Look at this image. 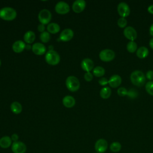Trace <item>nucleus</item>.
<instances>
[{
    "mask_svg": "<svg viewBox=\"0 0 153 153\" xmlns=\"http://www.w3.org/2000/svg\"><path fill=\"white\" fill-rule=\"evenodd\" d=\"M66 85L71 91H76L80 87L79 79L75 76H69L66 79Z\"/></svg>",
    "mask_w": 153,
    "mask_h": 153,
    "instance_id": "3",
    "label": "nucleus"
},
{
    "mask_svg": "<svg viewBox=\"0 0 153 153\" xmlns=\"http://www.w3.org/2000/svg\"><path fill=\"white\" fill-rule=\"evenodd\" d=\"M86 6V2L84 0H76L72 4V10L75 13H79L84 11Z\"/></svg>",
    "mask_w": 153,
    "mask_h": 153,
    "instance_id": "12",
    "label": "nucleus"
},
{
    "mask_svg": "<svg viewBox=\"0 0 153 153\" xmlns=\"http://www.w3.org/2000/svg\"><path fill=\"white\" fill-rule=\"evenodd\" d=\"M127 96L130 98H135L137 96V92L134 89H131L128 91Z\"/></svg>",
    "mask_w": 153,
    "mask_h": 153,
    "instance_id": "32",
    "label": "nucleus"
},
{
    "mask_svg": "<svg viewBox=\"0 0 153 153\" xmlns=\"http://www.w3.org/2000/svg\"><path fill=\"white\" fill-rule=\"evenodd\" d=\"M11 111L15 114H19L22 111V105L18 102H14L10 106Z\"/></svg>",
    "mask_w": 153,
    "mask_h": 153,
    "instance_id": "23",
    "label": "nucleus"
},
{
    "mask_svg": "<svg viewBox=\"0 0 153 153\" xmlns=\"http://www.w3.org/2000/svg\"><path fill=\"white\" fill-rule=\"evenodd\" d=\"M1 60H0V66H1Z\"/></svg>",
    "mask_w": 153,
    "mask_h": 153,
    "instance_id": "42",
    "label": "nucleus"
},
{
    "mask_svg": "<svg viewBox=\"0 0 153 153\" xmlns=\"http://www.w3.org/2000/svg\"><path fill=\"white\" fill-rule=\"evenodd\" d=\"M11 139L13 142H17L18 141V139H19V136L16 133H14L11 135Z\"/></svg>",
    "mask_w": 153,
    "mask_h": 153,
    "instance_id": "37",
    "label": "nucleus"
},
{
    "mask_svg": "<svg viewBox=\"0 0 153 153\" xmlns=\"http://www.w3.org/2000/svg\"><path fill=\"white\" fill-rule=\"evenodd\" d=\"M111 94V90L108 87L102 88L100 91V96L103 99H108Z\"/></svg>",
    "mask_w": 153,
    "mask_h": 153,
    "instance_id": "24",
    "label": "nucleus"
},
{
    "mask_svg": "<svg viewBox=\"0 0 153 153\" xmlns=\"http://www.w3.org/2000/svg\"><path fill=\"white\" fill-rule=\"evenodd\" d=\"M145 90L148 94L153 96V81H150L146 82L145 85Z\"/></svg>",
    "mask_w": 153,
    "mask_h": 153,
    "instance_id": "29",
    "label": "nucleus"
},
{
    "mask_svg": "<svg viewBox=\"0 0 153 153\" xmlns=\"http://www.w3.org/2000/svg\"><path fill=\"white\" fill-rule=\"evenodd\" d=\"M69 5L63 1L57 2L55 6V11L59 14H66L69 12Z\"/></svg>",
    "mask_w": 153,
    "mask_h": 153,
    "instance_id": "10",
    "label": "nucleus"
},
{
    "mask_svg": "<svg viewBox=\"0 0 153 153\" xmlns=\"http://www.w3.org/2000/svg\"><path fill=\"white\" fill-rule=\"evenodd\" d=\"M26 145L21 141L13 142L11 145V150L14 153H25Z\"/></svg>",
    "mask_w": 153,
    "mask_h": 153,
    "instance_id": "9",
    "label": "nucleus"
},
{
    "mask_svg": "<svg viewBox=\"0 0 153 153\" xmlns=\"http://www.w3.org/2000/svg\"><path fill=\"white\" fill-rule=\"evenodd\" d=\"M60 26L56 23H50L47 25V29L48 30V32L53 34L57 33L60 30Z\"/></svg>",
    "mask_w": 153,
    "mask_h": 153,
    "instance_id": "22",
    "label": "nucleus"
},
{
    "mask_svg": "<svg viewBox=\"0 0 153 153\" xmlns=\"http://www.w3.org/2000/svg\"><path fill=\"white\" fill-rule=\"evenodd\" d=\"M130 80L134 85L141 87L145 83L146 77L143 72L139 70H136L131 72Z\"/></svg>",
    "mask_w": 153,
    "mask_h": 153,
    "instance_id": "1",
    "label": "nucleus"
},
{
    "mask_svg": "<svg viewBox=\"0 0 153 153\" xmlns=\"http://www.w3.org/2000/svg\"><path fill=\"white\" fill-rule=\"evenodd\" d=\"M121 78L119 75H112L109 79L108 80V84L112 88H117L118 87L121 83Z\"/></svg>",
    "mask_w": 153,
    "mask_h": 153,
    "instance_id": "16",
    "label": "nucleus"
},
{
    "mask_svg": "<svg viewBox=\"0 0 153 153\" xmlns=\"http://www.w3.org/2000/svg\"><path fill=\"white\" fill-rule=\"evenodd\" d=\"M121 149V145L118 142H114L110 145V150L113 152H118Z\"/></svg>",
    "mask_w": 153,
    "mask_h": 153,
    "instance_id": "26",
    "label": "nucleus"
},
{
    "mask_svg": "<svg viewBox=\"0 0 153 153\" xmlns=\"http://www.w3.org/2000/svg\"><path fill=\"white\" fill-rule=\"evenodd\" d=\"M108 146V142L105 139H99L95 143L94 149L97 153H104L107 150Z\"/></svg>",
    "mask_w": 153,
    "mask_h": 153,
    "instance_id": "8",
    "label": "nucleus"
},
{
    "mask_svg": "<svg viewBox=\"0 0 153 153\" xmlns=\"http://www.w3.org/2000/svg\"><path fill=\"white\" fill-rule=\"evenodd\" d=\"M146 78L149 79L150 81L153 80V71H151V70L148 71L146 72Z\"/></svg>",
    "mask_w": 153,
    "mask_h": 153,
    "instance_id": "35",
    "label": "nucleus"
},
{
    "mask_svg": "<svg viewBox=\"0 0 153 153\" xmlns=\"http://www.w3.org/2000/svg\"><path fill=\"white\" fill-rule=\"evenodd\" d=\"M127 21L124 17H120L117 21L118 26L121 28L124 27L127 25Z\"/></svg>",
    "mask_w": 153,
    "mask_h": 153,
    "instance_id": "30",
    "label": "nucleus"
},
{
    "mask_svg": "<svg viewBox=\"0 0 153 153\" xmlns=\"http://www.w3.org/2000/svg\"><path fill=\"white\" fill-rule=\"evenodd\" d=\"M32 50L33 53L36 55H42L45 54L46 51V48L43 44L36 42L33 44L32 47Z\"/></svg>",
    "mask_w": 153,
    "mask_h": 153,
    "instance_id": "14",
    "label": "nucleus"
},
{
    "mask_svg": "<svg viewBox=\"0 0 153 153\" xmlns=\"http://www.w3.org/2000/svg\"><path fill=\"white\" fill-rule=\"evenodd\" d=\"M12 145V140L10 137L5 136L0 139V147L3 149L9 148Z\"/></svg>",
    "mask_w": 153,
    "mask_h": 153,
    "instance_id": "18",
    "label": "nucleus"
},
{
    "mask_svg": "<svg viewBox=\"0 0 153 153\" xmlns=\"http://www.w3.org/2000/svg\"><path fill=\"white\" fill-rule=\"evenodd\" d=\"M99 84L101 85H106V84H108V80L106 78H105V77H102L100 78L99 79Z\"/></svg>",
    "mask_w": 153,
    "mask_h": 153,
    "instance_id": "34",
    "label": "nucleus"
},
{
    "mask_svg": "<svg viewBox=\"0 0 153 153\" xmlns=\"http://www.w3.org/2000/svg\"><path fill=\"white\" fill-rule=\"evenodd\" d=\"M44 30H45V25H43V24H39L38 26V30L40 32H44Z\"/></svg>",
    "mask_w": 153,
    "mask_h": 153,
    "instance_id": "36",
    "label": "nucleus"
},
{
    "mask_svg": "<svg viewBox=\"0 0 153 153\" xmlns=\"http://www.w3.org/2000/svg\"><path fill=\"white\" fill-rule=\"evenodd\" d=\"M149 46H150V47L152 48V49H153V38H151V39H150V41H149Z\"/></svg>",
    "mask_w": 153,
    "mask_h": 153,
    "instance_id": "40",
    "label": "nucleus"
},
{
    "mask_svg": "<svg viewBox=\"0 0 153 153\" xmlns=\"http://www.w3.org/2000/svg\"><path fill=\"white\" fill-rule=\"evenodd\" d=\"M63 104L66 108H72L75 104V100L74 97L71 96H66L63 99Z\"/></svg>",
    "mask_w": 153,
    "mask_h": 153,
    "instance_id": "19",
    "label": "nucleus"
},
{
    "mask_svg": "<svg viewBox=\"0 0 153 153\" xmlns=\"http://www.w3.org/2000/svg\"><path fill=\"white\" fill-rule=\"evenodd\" d=\"M46 62L50 65H56L60 60L59 54L54 50H48L45 56Z\"/></svg>",
    "mask_w": 153,
    "mask_h": 153,
    "instance_id": "4",
    "label": "nucleus"
},
{
    "mask_svg": "<svg viewBox=\"0 0 153 153\" xmlns=\"http://www.w3.org/2000/svg\"><path fill=\"white\" fill-rule=\"evenodd\" d=\"M127 93H128L127 90L126 88L123 87H120L117 90V94H118V96H121V97L127 95Z\"/></svg>",
    "mask_w": 153,
    "mask_h": 153,
    "instance_id": "31",
    "label": "nucleus"
},
{
    "mask_svg": "<svg viewBox=\"0 0 153 153\" xmlns=\"http://www.w3.org/2000/svg\"><path fill=\"white\" fill-rule=\"evenodd\" d=\"M149 54V50L148 48L145 46L139 47L136 51V56L140 59H144L148 56Z\"/></svg>",
    "mask_w": 153,
    "mask_h": 153,
    "instance_id": "21",
    "label": "nucleus"
},
{
    "mask_svg": "<svg viewBox=\"0 0 153 153\" xmlns=\"http://www.w3.org/2000/svg\"><path fill=\"white\" fill-rule=\"evenodd\" d=\"M137 45L136 42L133 41H130L127 44V50L130 53H134L137 50Z\"/></svg>",
    "mask_w": 153,
    "mask_h": 153,
    "instance_id": "27",
    "label": "nucleus"
},
{
    "mask_svg": "<svg viewBox=\"0 0 153 153\" xmlns=\"http://www.w3.org/2000/svg\"><path fill=\"white\" fill-rule=\"evenodd\" d=\"M123 33L126 38L131 41H133L137 38V32L132 26L126 27L124 29Z\"/></svg>",
    "mask_w": 153,
    "mask_h": 153,
    "instance_id": "11",
    "label": "nucleus"
},
{
    "mask_svg": "<svg viewBox=\"0 0 153 153\" xmlns=\"http://www.w3.org/2000/svg\"><path fill=\"white\" fill-rule=\"evenodd\" d=\"M74 36V32L72 29L67 28L64 29L60 33V37L59 39L60 40L62 41H69L71 39H72V38Z\"/></svg>",
    "mask_w": 153,
    "mask_h": 153,
    "instance_id": "13",
    "label": "nucleus"
},
{
    "mask_svg": "<svg viewBox=\"0 0 153 153\" xmlns=\"http://www.w3.org/2000/svg\"><path fill=\"white\" fill-rule=\"evenodd\" d=\"M40 39L43 43L48 42L50 39V33L47 31H44L42 32L40 35Z\"/></svg>",
    "mask_w": 153,
    "mask_h": 153,
    "instance_id": "28",
    "label": "nucleus"
},
{
    "mask_svg": "<svg viewBox=\"0 0 153 153\" xmlns=\"http://www.w3.org/2000/svg\"><path fill=\"white\" fill-rule=\"evenodd\" d=\"M105 73V69L103 67L100 66H97L95 67L93 71V75L97 77H100L103 76Z\"/></svg>",
    "mask_w": 153,
    "mask_h": 153,
    "instance_id": "25",
    "label": "nucleus"
},
{
    "mask_svg": "<svg viewBox=\"0 0 153 153\" xmlns=\"http://www.w3.org/2000/svg\"><path fill=\"white\" fill-rule=\"evenodd\" d=\"M25 48H26L25 43L21 40H18L15 41L12 45L13 50L17 53H22Z\"/></svg>",
    "mask_w": 153,
    "mask_h": 153,
    "instance_id": "17",
    "label": "nucleus"
},
{
    "mask_svg": "<svg viewBox=\"0 0 153 153\" xmlns=\"http://www.w3.org/2000/svg\"><path fill=\"white\" fill-rule=\"evenodd\" d=\"M17 16L16 11L11 7H4L0 10V18L6 21H11Z\"/></svg>",
    "mask_w": 153,
    "mask_h": 153,
    "instance_id": "2",
    "label": "nucleus"
},
{
    "mask_svg": "<svg viewBox=\"0 0 153 153\" xmlns=\"http://www.w3.org/2000/svg\"><path fill=\"white\" fill-rule=\"evenodd\" d=\"M149 33L153 36V23L149 27Z\"/></svg>",
    "mask_w": 153,
    "mask_h": 153,
    "instance_id": "39",
    "label": "nucleus"
},
{
    "mask_svg": "<svg viewBox=\"0 0 153 153\" xmlns=\"http://www.w3.org/2000/svg\"><path fill=\"white\" fill-rule=\"evenodd\" d=\"M117 11L119 15L121 17H127L130 13V7L128 4L124 2H121L118 4L117 6Z\"/></svg>",
    "mask_w": 153,
    "mask_h": 153,
    "instance_id": "7",
    "label": "nucleus"
},
{
    "mask_svg": "<svg viewBox=\"0 0 153 153\" xmlns=\"http://www.w3.org/2000/svg\"><path fill=\"white\" fill-rule=\"evenodd\" d=\"M81 66L82 69L86 72H90L93 69L94 63L91 59L89 58H85L82 60Z\"/></svg>",
    "mask_w": 153,
    "mask_h": 153,
    "instance_id": "15",
    "label": "nucleus"
},
{
    "mask_svg": "<svg viewBox=\"0 0 153 153\" xmlns=\"http://www.w3.org/2000/svg\"><path fill=\"white\" fill-rule=\"evenodd\" d=\"M38 20L41 24L48 25L51 20V13L48 10L43 9L38 14Z\"/></svg>",
    "mask_w": 153,
    "mask_h": 153,
    "instance_id": "5",
    "label": "nucleus"
},
{
    "mask_svg": "<svg viewBox=\"0 0 153 153\" xmlns=\"http://www.w3.org/2000/svg\"><path fill=\"white\" fill-rule=\"evenodd\" d=\"M148 11L149 13L152 14H153V4L150 5L148 7Z\"/></svg>",
    "mask_w": 153,
    "mask_h": 153,
    "instance_id": "38",
    "label": "nucleus"
},
{
    "mask_svg": "<svg viewBox=\"0 0 153 153\" xmlns=\"http://www.w3.org/2000/svg\"><path fill=\"white\" fill-rule=\"evenodd\" d=\"M35 39V34L32 30H29L26 32L24 35V41L27 44L33 43Z\"/></svg>",
    "mask_w": 153,
    "mask_h": 153,
    "instance_id": "20",
    "label": "nucleus"
},
{
    "mask_svg": "<svg viewBox=\"0 0 153 153\" xmlns=\"http://www.w3.org/2000/svg\"><path fill=\"white\" fill-rule=\"evenodd\" d=\"M84 78V79L86 81L90 82V81H91L93 79V74L90 72H87L85 73Z\"/></svg>",
    "mask_w": 153,
    "mask_h": 153,
    "instance_id": "33",
    "label": "nucleus"
},
{
    "mask_svg": "<svg viewBox=\"0 0 153 153\" xmlns=\"http://www.w3.org/2000/svg\"><path fill=\"white\" fill-rule=\"evenodd\" d=\"M115 56V52L111 49H105L99 53V58L103 62H110L112 60Z\"/></svg>",
    "mask_w": 153,
    "mask_h": 153,
    "instance_id": "6",
    "label": "nucleus"
},
{
    "mask_svg": "<svg viewBox=\"0 0 153 153\" xmlns=\"http://www.w3.org/2000/svg\"><path fill=\"white\" fill-rule=\"evenodd\" d=\"M30 46L29 45V44H28V45H26V48H27V50H29V49H30Z\"/></svg>",
    "mask_w": 153,
    "mask_h": 153,
    "instance_id": "41",
    "label": "nucleus"
}]
</instances>
